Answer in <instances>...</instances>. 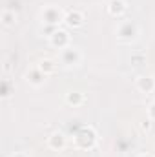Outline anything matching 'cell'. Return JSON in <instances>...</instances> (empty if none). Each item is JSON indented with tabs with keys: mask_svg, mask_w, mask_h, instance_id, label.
I'll return each mask as SVG.
<instances>
[{
	"mask_svg": "<svg viewBox=\"0 0 155 157\" xmlns=\"http://www.w3.org/2000/svg\"><path fill=\"white\" fill-rule=\"evenodd\" d=\"M42 18H44L46 24H59V22H62V20L66 18V15L62 13L60 7L49 6V7H46V9L42 11Z\"/></svg>",
	"mask_w": 155,
	"mask_h": 157,
	"instance_id": "6da1fadb",
	"label": "cell"
},
{
	"mask_svg": "<svg viewBox=\"0 0 155 157\" xmlns=\"http://www.w3.org/2000/svg\"><path fill=\"white\" fill-rule=\"evenodd\" d=\"M135 35H137V28H135V24H131V22H122V24L119 26V29H117V37L120 40H124V42L133 40Z\"/></svg>",
	"mask_w": 155,
	"mask_h": 157,
	"instance_id": "7a4b0ae2",
	"label": "cell"
},
{
	"mask_svg": "<svg viewBox=\"0 0 155 157\" xmlns=\"http://www.w3.org/2000/svg\"><path fill=\"white\" fill-rule=\"evenodd\" d=\"M49 42H51L55 48L64 49V48H68V44H70V35H68V31H64V29H57V31H53V33L49 35Z\"/></svg>",
	"mask_w": 155,
	"mask_h": 157,
	"instance_id": "3957f363",
	"label": "cell"
},
{
	"mask_svg": "<svg viewBox=\"0 0 155 157\" xmlns=\"http://www.w3.org/2000/svg\"><path fill=\"white\" fill-rule=\"evenodd\" d=\"M60 57H62V62L68 64V66H75V64L80 62V53L75 48H64Z\"/></svg>",
	"mask_w": 155,
	"mask_h": 157,
	"instance_id": "277c9868",
	"label": "cell"
},
{
	"mask_svg": "<svg viewBox=\"0 0 155 157\" xmlns=\"http://www.w3.org/2000/svg\"><path fill=\"white\" fill-rule=\"evenodd\" d=\"M64 22L70 26V28H78V26H82L84 24V15L80 13V11H70L68 15H66V18H64Z\"/></svg>",
	"mask_w": 155,
	"mask_h": 157,
	"instance_id": "5b68a950",
	"label": "cell"
},
{
	"mask_svg": "<svg viewBox=\"0 0 155 157\" xmlns=\"http://www.w3.org/2000/svg\"><path fill=\"white\" fill-rule=\"evenodd\" d=\"M26 78H28V82H31L33 86H40V84L44 82L46 75L42 73V70H40V68H31V70L26 73Z\"/></svg>",
	"mask_w": 155,
	"mask_h": 157,
	"instance_id": "8992f818",
	"label": "cell"
},
{
	"mask_svg": "<svg viewBox=\"0 0 155 157\" xmlns=\"http://www.w3.org/2000/svg\"><path fill=\"white\" fill-rule=\"evenodd\" d=\"M137 88L144 93H152L155 90V78L153 77H139L137 78Z\"/></svg>",
	"mask_w": 155,
	"mask_h": 157,
	"instance_id": "52a82bcc",
	"label": "cell"
},
{
	"mask_svg": "<svg viewBox=\"0 0 155 157\" xmlns=\"http://www.w3.org/2000/svg\"><path fill=\"white\" fill-rule=\"evenodd\" d=\"M126 11V4L122 0H110L108 2V13L113 17H120Z\"/></svg>",
	"mask_w": 155,
	"mask_h": 157,
	"instance_id": "ba28073f",
	"label": "cell"
},
{
	"mask_svg": "<svg viewBox=\"0 0 155 157\" xmlns=\"http://www.w3.org/2000/svg\"><path fill=\"white\" fill-rule=\"evenodd\" d=\"M47 144H49L53 150H60V148H64L66 139H64V135H62V133H53V135H49Z\"/></svg>",
	"mask_w": 155,
	"mask_h": 157,
	"instance_id": "9c48e42d",
	"label": "cell"
},
{
	"mask_svg": "<svg viewBox=\"0 0 155 157\" xmlns=\"http://www.w3.org/2000/svg\"><path fill=\"white\" fill-rule=\"evenodd\" d=\"M39 68L42 70L44 75H51V73L57 70V64H55V60H51V59H44V60L40 62Z\"/></svg>",
	"mask_w": 155,
	"mask_h": 157,
	"instance_id": "30bf717a",
	"label": "cell"
},
{
	"mask_svg": "<svg viewBox=\"0 0 155 157\" xmlns=\"http://www.w3.org/2000/svg\"><path fill=\"white\" fill-rule=\"evenodd\" d=\"M15 18H17V15L11 13L9 9H4V11H2V24H4V26H11V24H15Z\"/></svg>",
	"mask_w": 155,
	"mask_h": 157,
	"instance_id": "8fae6325",
	"label": "cell"
},
{
	"mask_svg": "<svg viewBox=\"0 0 155 157\" xmlns=\"http://www.w3.org/2000/svg\"><path fill=\"white\" fill-rule=\"evenodd\" d=\"M66 101H68L70 104H73V106H77V104H80V102L84 101V95H82V93H68V97H66Z\"/></svg>",
	"mask_w": 155,
	"mask_h": 157,
	"instance_id": "7c38bea8",
	"label": "cell"
},
{
	"mask_svg": "<svg viewBox=\"0 0 155 157\" xmlns=\"http://www.w3.org/2000/svg\"><path fill=\"white\" fill-rule=\"evenodd\" d=\"M9 95V84H7V80H4V84H2V97H7Z\"/></svg>",
	"mask_w": 155,
	"mask_h": 157,
	"instance_id": "4fadbf2b",
	"label": "cell"
},
{
	"mask_svg": "<svg viewBox=\"0 0 155 157\" xmlns=\"http://www.w3.org/2000/svg\"><path fill=\"white\" fill-rule=\"evenodd\" d=\"M148 117L155 121V102L152 104V106H150V108H148Z\"/></svg>",
	"mask_w": 155,
	"mask_h": 157,
	"instance_id": "5bb4252c",
	"label": "cell"
},
{
	"mask_svg": "<svg viewBox=\"0 0 155 157\" xmlns=\"http://www.w3.org/2000/svg\"><path fill=\"white\" fill-rule=\"evenodd\" d=\"M13 157H28V155H26V154H22V152H18V154H15Z\"/></svg>",
	"mask_w": 155,
	"mask_h": 157,
	"instance_id": "9a60e30c",
	"label": "cell"
},
{
	"mask_svg": "<svg viewBox=\"0 0 155 157\" xmlns=\"http://www.w3.org/2000/svg\"><path fill=\"white\" fill-rule=\"evenodd\" d=\"M139 157H152V155H148V154H142V155H139Z\"/></svg>",
	"mask_w": 155,
	"mask_h": 157,
	"instance_id": "2e32d148",
	"label": "cell"
}]
</instances>
